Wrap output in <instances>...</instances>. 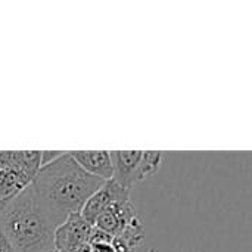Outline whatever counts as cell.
I'll list each match as a JSON object with an SVG mask.
<instances>
[{
	"mask_svg": "<svg viewBox=\"0 0 252 252\" xmlns=\"http://www.w3.org/2000/svg\"><path fill=\"white\" fill-rule=\"evenodd\" d=\"M105 183L84 171L68 152L40 167L30 186L43 211L58 227L68 216L81 213L87 199Z\"/></svg>",
	"mask_w": 252,
	"mask_h": 252,
	"instance_id": "cell-1",
	"label": "cell"
},
{
	"mask_svg": "<svg viewBox=\"0 0 252 252\" xmlns=\"http://www.w3.org/2000/svg\"><path fill=\"white\" fill-rule=\"evenodd\" d=\"M55 229V223L38 205L31 186L0 213V230L16 252L52 251Z\"/></svg>",
	"mask_w": 252,
	"mask_h": 252,
	"instance_id": "cell-2",
	"label": "cell"
},
{
	"mask_svg": "<svg viewBox=\"0 0 252 252\" xmlns=\"http://www.w3.org/2000/svg\"><path fill=\"white\" fill-rule=\"evenodd\" d=\"M112 179L123 188L133 189L134 185L155 174L164 159L158 151H112Z\"/></svg>",
	"mask_w": 252,
	"mask_h": 252,
	"instance_id": "cell-3",
	"label": "cell"
},
{
	"mask_svg": "<svg viewBox=\"0 0 252 252\" xmlns=\"http://www.w3.org/2000/svg\"><path fill=\"white\" fill-rule=\"evenodd\" d=\"M93 226L87 223L80 213L68 216L53 235V250L58 252H77L80 247L89 242Z\"/></svg>",
	"mask_w": 252,
	"mask_h": 252,
	"instance_id": "cell-4",
	"label": "cell"
},
{
	"mask_svg": "<svg viewBox=\"0 0 252 252\" xmlns=\"http://www.w3.org/2000/svg\"><path fill=\"white\" fill-rule=\"evenodd\" d=\"M131 198V189L123 188L114 180H106L84 204L81 210V217L93 226L96 219L108 210L114 202Z\"/></svg>",
	"mask_w": 252,
	"mask_h": 252,
	"instance_id": "cell-5",
	"label": "cell"
},
{
	"mask_svg": "<svg viewBox=\"0 0 252 252\" xmlns=\"http://www.w3.org/2000/svg\"><path fill=\"white\" fill-rule=\"evenodd\" d=\"M134 217H137V213L131 204V198H127L114 202L108 210H105L96 219L93 227L111 236H118Z\"/></svg>",
	"mask_w": 252,
	"mask_h": 252,
	"instance_id": "cell-6",
	"label": "cell"
},
{
	"mask_svg": "<svg viewBox=\"0 0 252 252\" xmlns=\"http://www.w3.org/2000/svg\"><path fill=\"white\" fill-rule=\"evenodd\" d=\"M71 158L89 174L102 179H112V162L108 151H71Z\"/></svg>",
	"mask_w": 252,
	"mask_h": 252,
	"instance_id": "cell-7",
	"label": "cell"
},
{
	"mask_svg": "<svg viewBox=\"0 0 252 252\" xmlns=\"http://www.w3.org/2000/svg\"><path fill=\"white\" fill-rule=\"evenodd\" d=\"M41 151H0V170H12L34 179L40 170Z\"/></svg>",
	"mask_w": 252,
	"mask_h": 252,
	"instance_id": "cell-8",
	"label": "cell"
},
{
	"mask_svg": "<svg viewBox=\"0 0 252 252\" xmlns=\"http://www.w3.org/2000/svg\"><path fill=\"white\" fill-rule=\"evenodd\" d=\"M31 180L32 179L22 173L0 170V213L10 201H13L25 188L30 186Z\"/></svg>",
	"mask_w": 252,
	"mask_h": 252,
	"instance_id": "cell-9",
	"label": "cell"
},
{
	"mask_svg": "<svg viewBox=\"0 0 252 252\" xmlns=\"http://www.w3.org/2000/svg\"><path fill=\"white\" fill-rule=\"evenodd\" d=\"M62 154H63V151H41L40 152V167H43V165L55 161Z\"/></svg>",
	"mask_w": 252,
	"mask_h": 252,
	"instance_id": "cell-10",
	"label": "cell"
},
{
	"mask_svg": "<svg viewBox=\"0 0 252 252\" xmlns=\"http://www.w3.org/2000/svg\"><path fill=\"white\" fill-rule=\"evenodd\" d=\"M0 252H16L1 230H0Z\"/></svg>",
	"mask_w": 252,
	"mask_h": 252,
	"instance_id": "cell-11",
	"label": "cell"
},
{
	"mask_svg": "<svg viewBox=\"0 0 252 252\" xmlns=\"http://www.w3.org/2000/svg\"><path fill=\"white\" fill-rule=\"evenodd\" d=\"M77 252H97L96 251V248H94V245H92V244H84L83 247H80Z\"/></svg>",
	"mask_w": 252,
	"mask_h": 252,
	"instance_id": "cell-12",
	"label": "cell"
},
{
	"mask_svg": "<svg viewBox=\"0 0 252 252\" xmlns=\"http://www.w3.org/2000/svg\"><path fill=\"white\" fill-rule=\"evenodd\" d=\"M49 252H58L56 250H52V251H49Z\"/></svg>",
	"mask_w": 252,
	"mask_h": 252,
	"instance_id": "cell-13",
	"label": "cell"
}]
</instances>
